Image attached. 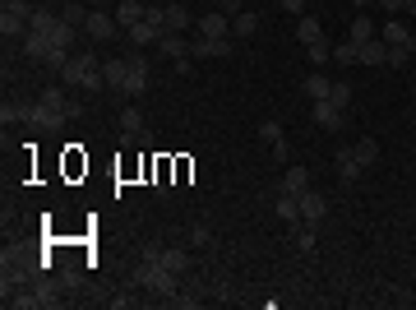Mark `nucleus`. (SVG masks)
<instances>
[{
  "instance_id": "obj_34",
  "label": "nucleus",
  "mask_w": 416,
  "mask_h": 310,
  "mask_svg": "<svg viewBox=\"0 0 416 310\" xmlns=\"http://www.w3.org/2000/svg\"><path fill=\"white\" fill-rule=\"evenodd\" d=\"M51 24H56V14H46V9H33V14H28V28H37V33H46Z\"/></svg>"
},
{
  "instance_id": "obj_27",
  "label": "nucleus",
  "mask_w": 416,
  "mask_h": 310,
  "mask_svg": "<svg viewBox=\"0 0 416 310\" xmlns=\"http://www.w3.org/2000/svg\"><path fill=\"white\" fill-rule=\"evenodd\" d=\"M329 89H333V79H329V74H305V93H310V102L329 98Z\"/></svg>"
},
{
  "instance_id": "obj_20",
  "label": "nucleus",
  "mask_w": 416,
  "mask_h": 310,
  "mask_svg": "<svg viewBox=\"0 0 416 310\" xmlns=\"http://www.w3.org/2000/svg\"><path fill=\"white\" fill-rule=\"evenodd\" d=\"M0 37H28V19L14 14V9H5V14H0Z\"/></svg>"
},
{
  "instance_id": "obj_18",
  "label": "nucleus",
  "mask_w": 416,
  "mask_h": 310,
  "mask_svg": "<svg viewBox=\"0 0 416 310\" xmlns=\"http://www.w3.org/2000/svg\"><path fill=\"white\" fill-rule=\"evenodd\" d=\"M370 37H380V33H375V19H370V14H356V19H352V28H347V42L365 46Z\"/></svg>"
},
{
  "instance_id": "obj_35",
  "label": "nucleus",
  "mask_w": 416,
  "mask_h": 310,
  "mask_svg": "<svg viewBox=\"0 0 416 310\" xmlns=\"http://www.w3.org/2000/svg\"><path fill=\"white\" fill-rule=\"evenodd\" d=\"M305 51H310V61H315V65H324V61H329V56H333V46H329V42H324V37H320V42H310V46H305Z\"/></svg>"
},
{
  "instance_id": "obj_23",
  "label": "nucleus",
  "mask_w": 416,
  "mask_h": 310,
  "mask_svg": "<svg viewBox=\"0 0 416 310\" xmlns=\"http://www.w3.org/2000/svg\"><path fill=\"white\" fill-rule=\"evenodd\" d=\"M277 218L282 222H301V195H277Z\"/></svg>"
},
{
  "instance_id": "obj_7",
  "label": "nucleus",
  "mask_w": 416,
  "mask_h": 310,
  "mask_svg": "<svg viewBox=\"0 0 416 310\" xmlns=\"http://www.w3.org/2000/svg\"><path fill=\"white\" fill-rule=\"evenodd\" d=\"M148 93V61L130 56V79H125V98H144Z\"/></svg>"
},
{
  "instance_id": "obj_30",
  "label": "nucleus",
  "mask_w": 416,
  "mask_h": 310,
  "mask_svg": "<svg viewBox=\"0 0 416 310\" xmlns=\"http://www.w3.org/2000/svg\"><path fill=\"white\" fill-rule=\"evenodd\" d=\"M352 153L361 158V167H375V158H380V144H375V139H361Z\"/></svg>"
},
{
  "instance_id": "obj_22",
  "label": "nucleus",
  "mask_w": 416,
  "mask_h": 310,
  "mask_svg": "<svg viewBox=\"0 0 416 310\" xmlns=\"http://www.w3.org/2000/svg\"><path fill=\"white\" fill-rule=\"evenodd\" d=\"M389 61V46H384V37H370V42L361 46V65H384Z\"/></svg>"
},
{
  "instance_id": "obj_16",
  "label": "nucleus",
  "mask_w": 416,
  "mask_h": 310,
  "mask_svg": "<svg viewBox=\"0 0 416 310\" xmlns=\"http://www.w3.org/2000/svg\"><path fill=\"white\" fill-rule=\"evenodd\" d=\"M144 9L148 5H139V0H121V5H116V24H121V33H130L134 24H144Z\"/></svg>"
},
{
  "instance_id": "obj_11",
  "label": "nucleus",
  "mask_w": 416,
  "mask_h": 310,
  "mask_svg": "<svg viewBox=\"0 0 416 310\" xmlns=\"http://www.w3.org/2000/svg\"><path fill=\"white\" fill-rule=\"evenodd\" d=\"M310 116H315V125H320V130H338V125H342V111H338V106H333L329 98L315 102V106H310Z\"/></svg>"
},
{
  "instance_id": "obj_40",
  "label": "nucleus",
  "mask_w": 416,
  "mask_h": 310,
  "mask_svg": "<svg viewBox=\"0 0 416 310\" xmlns=\"http://www.w3.org/2000/svg\"><path fill=\"white\" fill-rule=\"evenodd\" d=\"M277 5H282V9H287V14H296V19H301V14H305V0H277Z\"/></svg>"
},
{
  "instance_id": "obj_13",
  "label": "nucleus",
  "mask_w": 416,
  "mask_h": 310,
  "mask_svg": "<svg viewBox=\"0 0 416 310\" xmlns=\"http://www.w3.org/2000/svg\"><path fill=\"white\" fill-rule=\"evenodd\" d=\"M227 33H232V14H222V9L199 19V37H227Z\"/></svg>"
},
{
  "instance_id": "obj_33",
  "label": "nucleus",
  "mask_w": 416,
  "mask_h": 310,
  "mask_svg": "<svg viewBox=\"0 0 416 310\" xmlns=\"http://www.w3.org/2000/svg\"><path fill=\"white\" fill-rule=\"evenodd\" d=\"M380 9H389V14H416V0H380Z\"/></svg>"
},
{
  "instance_id": "obj_37",
  "label": "nucleus",
  "mask_w": 416,
  "mask_h": 310,
  "mask_svg": "<svg viewBox=\"0 0 416 310\" xmlns=\"http://www.w3.org/2000/svg\"><path fill=\"white\" fill-rule=\"evenodd\" d=\"M33 292H37V301H42V306H56V301H61V296H56V283H37Z\"/></svg>"
},
{
  "instance_id": "obj_14",
  "label": "nucleus",
  "mask_w": 416,
  "mask_h": 310,
  "mask_svg": "<svg viewBox=\"0 0 416 310\" xmlns=\"http://www.w3.org/2000/svg\"><path fill=\"white\" fill-rule=\"evenodd\" d=\"M24 56H28V61H46V56H51V37L37 33V28H28V37H24Z\"/></svg>"
},
{
  "instance_id": "obj_6",
  "label": "nucleus",
  "mask_w": 416,
  "mask_h": 310,
  "mask_svg": "<svg viewBox=\"0 0 416 310\" xmlns=\"http://www.w3.org/2000/svg\"><path fill=\"white\" fill-rule=\"evenodd\" d=\"M190 56H194V61H208V56H232V42H227V37H190Z\"/></svg>"
},
{
  "instance_id": "obj_31",
  "label": "nucleus",
  "mask_w": 416,
  "mask_h": 310,
  "mask_svg": "<svg viewBox=\"0 0 416 310\" xmlns=\"http://www.w3.org/2000/svg\"><path fill=\"white\" fill-rule=\"evenodd\" d=\"M412 51H416V46H389V61H384V65H393V70H407V65H412Z\"/></svg>"
},
{
  "instance_id": "obj_26",
  "label": "nucleus",
  "mask_w": 416,
  "mask_h": 310,
  "mask_svg": "<svg viewBox=\"0 0 416 310\" xmlns=\"http://www.w3.org/2000/svg\"><path fill=\"white\" fill-rule=\"evenodd\" d=\"M125 37H130L134 46H153L157 37H162V28H153V24H134V28H130V33H125Z\"/></svg>"
},
{
  "instance_id": "obj_17",
  "label": "nucleus",
  "mask_w": 416,
  "mask_h": 310,
  "mask_svg": "<svg viewBox=\"0 0 416 310\" xmlns=\"http://www.w3.org/2000/svg\"><path fill=\"white\" fill-rule=\"evenodd\" d=\"M361 158H356V153L352 149H342L338 153V176H342V186H356V181H361Z\"/></svg>"
},
{
  "instance_id": "obj_29",
  "label": "nucleus",
  "mask_w": 416,
  "mask_h": 310,
  "mask_svg": "<svg viewBox=\"0 0 416 310\" xmlns=\"http://www.w3.org/2000/svg\"><path fill=\"white\" fill-rule=\"evenodd\" d=\"M157 259H162L172 274H185V269H190V255H185V250H157Z\"/></svg>"
},
{
  "instance_id": "obj_25",
  "label": "nucleus",
  "mask_w": 416,
  "mask_h": 310,
  "mask_svg": "<svg viewBox=\"0 0 416 310\" xmlns=\"http://www.w3.org/2000/svg\"><path fill=\"white\" fill-rule=\"evenodd\" d=\"M296 37H301V42L305 46H310V42H320V19H315V14H301V19H296Z\"/></svg>"
},
{
  "instance_id": "obj_32",
  "label": "nucleus",
  "mask_w": 416,
  "mask_h": 310,
  "mask_svg": "<svg viewBox=\"0 0 416 310\" xmlns=\"http://www.w3.org/2000/svg\"><path fill=\"white\" fill-rule=\"evenodd\" d=\"M329 102L338 106V111H347V102H352V84H342V79H338V84L329 89Z\"/></svg>"
},
{
  "instance_id": "obj_42",
  "label": "nucleus",
  "mask_w": 416,
  "mask_h": 310,
  "mask_svg": "<svg viewBox=\"0 0 416 310\" xmlns=\"http://www.w3.org/2000/svg\"><path fill=\"white\" fill-rule=\"evenodd\" d=\"M352 5H356V9H365V5H375V0H352Z\"/></svg>"
},
{
  "instance_id": "obj_38",
  "label": "nucleus",
  "mask_w": 416,
  "mask_h": 310,
  "mask_svg": "<svg viewBox=\"0 0 416 310\" xmlns=\"http://www.w3.org/2000/svg\"><path fill=\"white\" fill-rule=\"evenodd\" d=\"M61 19H65V24H74V28H84V24H88L84 5H65V14H61Z\"/></svg>"
},
{
  "instance_id": "obj_39",
  "label": "nucleus",
  "mask_w": 416,
  "mask_h": 310,
  "mask_svg": "<svg viewBox=\"0 0 416 310\" xmlns=\"http://www.w3.org/2000/svg\"><path fill=\"white\" fill-rule=\"evenodd\" d=\"M190 236H194V246H213V231H208L204 222H194V227H190Z\"/></svg>"
},
{
  "instance_id": "obj_41",
  "label": "nucleus",
  "mask_w": 416,
  "mask_h": 310,
  "mask_svg": "<svg viewBox=\"0 0 416 310\" xmlns=\"http://www.w3.org/2000/svg\"><path fill=\"white\" fill-rule=\"evenodd\" d=\"M222 14H232V19H236V14H241V0H222Z\"/></svg>"
},
{
  "instance_id": "obj_3",
  "label": "nucleus",
  "mask_w": 416,
  "mask_h": 310,
  "mask_svg": "<svg viewBox=\"0 0 416 310\" xmlns=\"http://www.w3.org/2000/svg\"><path fill=\"white\" fill-rule=\"evenodd\" d=\"M61 79L69 84V89H88V93H97V89H107V79H102V61L97 56H69V65L61 70Z\"/></svg>"
},
{
  "instance_id": "obj_21",
  "label": "nucleus",
  "mask_w": 416,
  "mask_h": 310,
  "mask_svg": "<svg viewBox=\"0 0 416 310\" xmlns=\"http://www.w3.org/2000/svg\"><path fill=\"white\" fill-rule=\"evenodd\" d=\"M232 33L236 37H254L259 33V14H254V9H241V14L232 19Z\"/></svg>"
},
{
  "instance_id": "obj_9",
  "label": "nucleus",
  "mask_w": 416,
  "mask_h": 310,
  "mask_svg": "<svg viewBox=\"0 0 416 310\" xmlns=\"http://www.w3.org/2000/svg\"><path fill=\"white\" fill-rule=\"evenodd\" d=\"M380 37H384V46H416V37H412V28L402 24V19H389V24L380 28Z\"/></svg>"
},
{
  "instance_id": "obj_8",
  "label": "nucleus",
  "mask_w": 416,
  "mask_h": 310,
  "mask_svg": "<svg viewBox=\"0 0 416 310\" xmlns=\"http://www.w3.org/2000/svg\"><path fill=\"white\" fill-rule=\"evenodd\" d=\"M324 213H329V199L320 190H301V222H324Z\"/></svg>"
},
{
  "instance_id": "obj_2",
  "label": "nucleus",
  "mask_w": 416,
  "mask_h": 310,
  "mask_svg": "<svg viewBox=\"0 0 416 310\" xmlns=\"http://www.w3.org/2000/svg\"><path fill=\"white\" fill-rule=\"evenodd\" d=\"M176 278L181 274H172V269L157 259V250H144V264H134V287H148V292H157V296H176Z\"/></svg>"
},
{
  "instance_id": "obj_36",
  "label": "nucleus",
  "mask_w": 416,
  "mask_h": 310,
  "mask_svg": "<svg viewBox=\"0 0 416 310\" xmlns=\"http://www.w3.org/2000/svg\"><path fill=\"white\" fill-rule=\"evenodd\" d=\"M296 246H301L305 255H310V250H315V222H305V227L296 231Z\"/></svg>"
},
{
  "instance_id": "obj_15",
  "label": "nucleus",
  "mask_w": 416,
  "mask_h": 310,
  "mask_svg": "<svg viewBox=\"0 0 416 310\" xmlns=\"http://www.w3.org/2000/svg\"><path fill=\"white\" fill-rule=\"evenodd\" d=\"M157 51L172 56V61H185V56H190V37H181V33H162V37H157Z\"/></svg>"
},
{
  "instance_id": "obj_12",
  "label": "nucleus",
  "mask_w": 416,
  "mask_h": 310,
  "mask_svg": "<svg viewBox=\"0 0 416 310\" xmlns=\"http://www.w3.org/2000/svg\"><path fill=\"white\" fill-rule=\"evenodd\" d=\"M46 37H51V46H61V51H74L79 28H74V24H65V19H56V24L46 28Z\"/></svg>"
},
{
  "instance_id": "obj_24",
  "label": "nucleus",
  "mask_w": 416,
  "mask_h": 310,
  "mask_svg": "<svg viewBox=\"0 0 416 310\" xmlns=\"http://www.w3.org/2000/svg\"><path fill=\"white\" fill-rule=\"evenodd\" d=\"M190 28V9L185 5H167V28L162 33H185Z\"/></svg>"
},
{
  "instance_id": "obj_28",
  "label": "nucleus",
  "mask_w": 416,
  "mask_h": 310,
  "mask_svg": "<svg viewBox=\"0 0 416 310\" xmlns=\"http://www.w3.org/2000/svg\"><path fill=\"white\" fill-rule=\"evenodd\" d=\"M333 61H338V65H361V46H356V42H347V37H342V42L333 46Z\"/></svg>"
},
{
  "instance_id": "obj_19",
  "label": "nucleus",
  "mask_w": 416,
  "mask_h": 310,
  "mask_svg": "<svg viewBox=\"0 0 416 310\" xmlns=\"http://www.w3.org/2000/svg\"><path fill=\"white\" fill-rule=\"evenodd\" d=\"M282 190H287V195H301V190H310V171H305V167H287V171H282Z\"/></svg>"
},
{
  "instance_id": "obj_4",
  "label": "nucleus",
  "mask_w": 416,
  "mask_h": 310,
  "mask_svg": "<svg viewBox=\"0 0 416 310\" xmlns=\"http://www.w3.org/2000/svg\"><path fill=\"white\" fill-rule=\"evenodd\" d=\"M84 33L93 37V42H112V37L121 33V24H116V14H102V9H93V14H88V24H84Z\"/></svg>"
},
{
  "instance_id": "obj_1",
  "label": "nucleus",
  "mask_w": 416,
  "mask_h": 310,
  "mask_svg": "<svg viewBox=\"0 0 416 310\" xmlns=\"http://www.w3.org/2000/svg\"><path fill=\"white\" fill-rule=\"evenodd\" d=\"M69 111H74V102L65 98V89H42V98H37L33 106L24 102V121L28 125H61V121H69Z\"/></svg>"
},
{
  "instance_id": "obj_5",
  "label": "nucleus",
  "mask_w": 416,
  "mask_h": 310,
  "mask_svg": "<svg viewBox=\"0 0 416 310\" xmlns=\"http://www.w3.org/2000/svg\"><path fill=\"white\" fill-rule=\"evenodd\" d=\"M259 139L269 144V153H273L277 162H287V153H292V149H287V130H282V121H264V125H259Z\"/></svg>"
},
{
  "instance_id": "obj_10",
  "label": "nucleus",
  "mask_w": 416,
  "mask_h": 310,
  "mask_svg": "<svg viewBox=\"0 0 416 310\" xmlns=\"http://www.w3.org/2000/svg\"><path fill=\"white\" fill-rule=\"evenodd\" d=\"M102 79L112 93H125V79H130V61H102Z\"/></svg>"
}]
</instances>
